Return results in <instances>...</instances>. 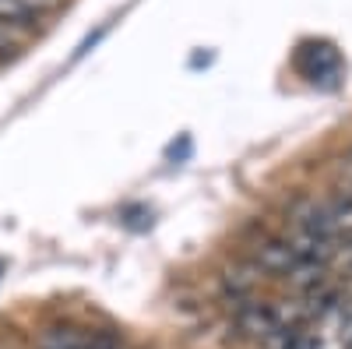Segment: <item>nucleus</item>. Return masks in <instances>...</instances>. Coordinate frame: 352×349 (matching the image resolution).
Segmentation results:
<instances>
[{
  "label": "nucleus",
  "instance_id": "nucleus-1",
  "mask_svg": "<svg viewBox=\"0 0 352 349\" xmlns=\"http://www.w3.org/2000/svg\"><path fill=\"white\" fill-rule=\"evenodd\" d=\"M296 71L314 85H335L342 74V56L331 43H303L296 50Z\"/></svg>",
  "mask_w": 352,
  "mask_h": 349
},
{
  "label": "nucleus",
  "instance_id": "nucleus-2",
  "mask_svg": "<svg viewBox=\"0 0 352 349\" xmlns=\"http://www.w3.org/2000/svg\"><path fill=\"white\" fill-rule=\"evenodd\" d=\"M236 325L243 335H254V339H272L285 321H282V314L272 307V304H264V300H243L240 310H236Z\"/></svg>",
  "mask_w": 352,
  "mask_h": 349
},
{
  "label": "nucleus",
  "instance_id": "nucleus-3",
  "mask_svg": "<svg viewBox=\"0 0 352 349\" xmlns=\"http://www.w3.org/2000/svg\"><path fill=\"white\" fill-rule=\"evenodd\" d=\"M36 25H39V14L28 11L21 0H0V32L28 36Z\"/></svg>",
  "mask_w": 352,
  "mask_h": 349
},
{
  "label": "nucleus",
  "instance_id": "nucleus-4",
  "mask_svg": "<svg viewBox=\"0 0 352 349\" xmlns=\"http://www.w3.org/2000/svg\"><path fill=\"white\" fill-rule=\"evenodd\" d=\"M21 4H25L28 11H36V14L43 18V14H50V11H56V8H60L64 0H21Z\"/></svg>",
  "mask_w": 352,
  "mask_h": 349
}]
</instances>
